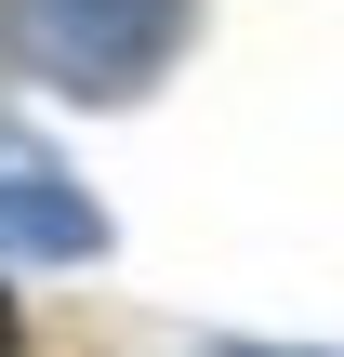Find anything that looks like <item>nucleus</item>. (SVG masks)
Returning <instances> with one entry per match:
<instances>
[{
	"label": "nucleus",
	"instance_id": "obj_1",
	"mask_svg": "<svg viewBox=\"0 0 344 357\" xmlns=\"http://www.w3.org/2000/svg\"><path fill=\"white\" fill-rule=\"evenodd\" d=\"M199 0H0V40L27 79L80 93V106H133L172 53H186Z\"/></svg>",
	"mask_w": 344,
	"mask_h": 357
},
{
	"label": "nucleus",
	"instance_id": "obj_2",
	"mask_svg": "<svg viewBox=\"0 0 344 357\" xmlns=\"http://www.w3.org/2000/svg\"><path fill=\"white\" fill-rule=\"evenodd\" d=\"M0 252H40V265H93V252H106V212H93L80 185H53V172L0 159Z\"/></svg>",
	"mask_w": 344,
	"mask_h": 357
},
{
	"label": "nucleus",
	"instance_id": "obj_3",
	"mask_svg": "<svg viewBox=\"0 0 344 357\" xmlns=\"http://www.w3.org/2000/svg\"><path fill=\"white\" fill-rule=\"evenodd\" d=\"M0 357H27V318H13V291H0Z\"/></svg>",
	"mask_w": 344,
	"mask_h": 357
}]
</instances>
